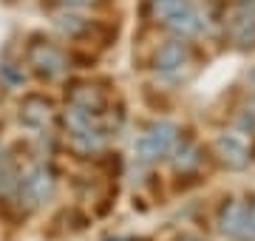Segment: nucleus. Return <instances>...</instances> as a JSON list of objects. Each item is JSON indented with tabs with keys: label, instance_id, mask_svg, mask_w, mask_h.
Segmentation results:
<instances>
[{
	"label": "nucleus",
	"instance_id": "16",
	"mask_svg": "<svg viewBox=\"0 0 255 241\" xmlns=\"http://www.w3.org/2000/svg\"><path fill=\"white\" fill-rule=\"evenodd\" d=\"M247 230H253V233H255V202L247 207Z\"/></svg>",
	"mask_w": 255,
	"mask_h": 241
},
{
	"label": "nucleus",
	"instance_id": "19",
	"mask_svg": "<svg viewBox=\"0 0 255 241\" xmlns=\"http://www.w3.org/2000/svg\"><path fill=\"white\" fill-rule=\"evenodd\" d=\"M133 241H145V239H133Z\"/></svg>",
	"mask_w": 255,
	"mask_h": 241
},
{
	"label": "nucleus",
	"instance_id": "18",
	"mask_svg": "<svg viewBox=\"0 0 255 241\" xmlns=\"http://www.w3.org/2000/svg\"><path fill=\"white\" fill-rule=\"evenodd\" d=\"M250 85H253V88H255V68H253V71H250Z\"/></svg>",
	"mask_w": 255,
	"mask_h": 241
},
{
	"label": "nucleus",
	"instance_id": "8",
	"mask_svg": "<svg viewBox=\"0 0 255 241\" xmlns=\"http://www.w3.org/2000/svg\"><path fill=\"white\" fill-rule=\"evenodd\" d=\"M187 60H190L187 43L170 40V43L159 46V51H156V57H153V68L159 71V74H179L184 65H187Z\"/></svg>",
	"mask_w": 255,
	"mask_h": 241
},
{
	"label": "nucleus",
	"instance_id": "13",
	"mask_svg": "<svg viewBox=\"0 0 255 241\" xmlns=\"http://www.w3.org/2000/svg\"><path fill=\"white\" fill-rule=\"evenodd\" d=\"M236 125H238L241 130H250V133L255 130V100H250L244 108H241V114H238Z\"/></svg>",
	"mask_w": 255,
	"mask_h": 241
},
{
	"label": "nucleus",
	"instance_id": "2",
	"mask_svg": "<svg viewBox=\"0 0 255 241\" xmlns=\"http://www.w3.org/2000/svg\"><path fill=\"white\" fill-rule=\"evenodd\" d=\"M176 142V125L173 122H156L142 133V139L136 142V153L142 162H156L170 153Z\"/></svg>",
	"mask_w": 255,
	"mask_h": 241
},
{
	"label": "nucleus",
	"instance_id": "12",
	"mask_svg": "<svg viewBox=\"0 0 255 241\" xmlns=\"http://www.w3.org/2000/svg\"><path fill=\"white\" fill-rule=\"evenodd\" d=\"M54 26L60 28L63 34H68V37H80V34L88 31V20L80 17V14H57Z\"/></svg>",
	"mask_w": 255,
	"mask_h": 241
},
{
	"label": "nucleus",
	"instance_id": "1",
	"mask_svg": "<svg viewBox=\"0 0 255 241\" xmlns=\"http://www.w3.org/2000/svg\"><path fill=\"white\" fill-rule=\"evenodd\" d=\"M57 193V176L48 165H37L31 167L26 176L20 179V196L26 199V204L40 207V204L51 202Z\"/></svg>",
	"mask_w": 255,
	"mask_h": 241
},
{
	"label": "nucleus",
	"instance_id": "14",
	"mask_svg": "<svg viewBox=\"0 0 255 241\" xmlns=\"http://www.w3.org/2000/svg\"><path fill=\"white\" fill-rule=\"evenodd\" d=\"M20 182H17V173H14V167L11 165H3V170H0V193H9V190H14Z\"/></svg>",
	"mask_w": 255,
	"mask_h": 241
},
{
	"label": "nucleus",
	"instance_id": "10",
	"mask_svg": "<svg viewBox=\"0 0 255 241\" xmlns=\"http://www.w3.org/2000/svg\"><path fill=\"white\" fill-rule=\"evenodd\" d=\"M147 3H150V9H153L156 17L164 20V23H170L179 14H184L187 9H193L187 0H147Z\"/></svg>",
	"mask_w": 255,
	"mask_h": 241
},
{
	"label": "nucleus",
	"instance_id": "5",
	"mask_svg": "<svg viewBox=\"0 0 255 241\" xmlns=\"http://www.w3.org/2000/svg\"><path fill=\"white\" fill-rule=\"evenodd\" d=\"M17 117L26 128H46L48 122L54 120V102L43 94H28L20 102Z\"/></svg>",
	"mask_w": 255,
	"mask_h": 241
},
{
	"label": "nucleus",
	"instance_id": "7",
	"mask_svg": "<svg viewBox=\"0 0 255 241\" xmlns=\"http://www.w3.org/2000/svg\"><path fill=\"white\" fill-rule=\"evenodd\" d=\"M68 105L71 108H80V111L91 114V117H100L108 105V97L102 91L100 85H91V83H77L71 85L68 91Z\"/></svg>",
	"mask_w": 255,
	"mask_h": 241
},
{
	"label": "nucleus",
	"instance_id": "9",
	"mask_svg": "<svg viewBox=\"0 0 255 241\" xmlns=\"http://www.w3.org/2000/svg\"><path fill=\"white\" fill-rule=\"evenodd\" d=\"M219 230L224 236H241L247 230V202L227 199L219 210Z\"/></svg>",
	"mask_w": 255,
	"mask_h": 241
},
{
	"label": "nucleus",
	"instance_id": "15",
	"mask_svg": "<svg viewBox=\"0 0 255 241\" xmlns=\"http://www.w3.org/2000/svg\"><path fill=\"white\" fill-rule=\"evenodd\" d=\"M60 6H94V3H100V0H54Z\"/></svg>",
	"mask_w": 255,
	"mask_h": 241
},
{
	"label": "nucleus",
	"instance_id": "6",
	"mask_svg": "<svg viewBox=\"0 0 255 241\" xmlns=\"http://www.w3.org/2000/svg\"><path fill=\"white\" fill-rule=\"evenodd\" d=\"M213 150H216L221 165L230 167V170H244L250 165V150L236 133H221L219 139L213 142Z\"/></svg>",
	"mask_w": 255,
	"mask_h": 241
},
{
	"label": "nucleus",
	"instance_id": "11",
	"mask_svg": "<svg viewBox=\"0 0 255 241\" xmlns=\"http://www.w3.org/2000/svg\"><path fill=\"white\" fill-rule=\"evenodd\" d=\"M201 162V150L196 148V142L184 139L179 148H176V156H173V165L176 170H182V173H187V170H193V167H199Z\"/></svg>",
	"mask_w": 255,
	"mask_h": 241
},
{
	"label": "nucleus",
	"instance_id": "20",
	"mask_svg": "<svg viewBox=\"0 0 255 241\" xmlns=\"http://www.w3.org/2000/svg\"><path fill=\"white\" fill-rule=\"evenodd\" d=\"M108 241H111V239H108ZM114 241H117V239H114Z\"/></svg>",
	"mask_w": 255,
	"mask_h": 241
},
{
	"label": "nucleus",
	"instance_id": "4",
	"mask_svg": "<svg viewBox=\"0 0 255 241\" xmlns=\"http://www.w3.org/2000/svg\"><path fill=\"white\" fill-rule=\"evenodd\" d=\"M227 31L236 46L241 48L255 46V3H238V6L230 9Z\"/></svg>",
	"mask_w": 255,
	"mask_h": 241
},
{
	"label": "nucleus",
	"instance_id": "3",
	"mask_svg": "<svg viewBox=\"0 0 255 241\" xmlns=\"http://www.w3.org/2000/svg\"><path fill=\"white\" fill-rule=\"evenodd\" d=\"M28 65H31L40 77L54 80V77H60L65 68H68V60H65V54L57 46L43 43V40H34V43L28 46Z\"/></svg>",
	"mask_w": 255,
	"mask_h": 241
},
{
	"label": "nucleus",
	"instance_id": "17",
	"mask_svg": "<svg viewBox=\"0 0 255 241\" xmlns=\"http://www.w3.org/2000/svg\"><path fill=\"white\" fill-rule=\"evenodd\" d=\"M176 241H204V239H199V236H190V233H184V236H179Z\"/></svg>",
	"mask_w": 255,
	"mask_h": 241
}]
</instances>
